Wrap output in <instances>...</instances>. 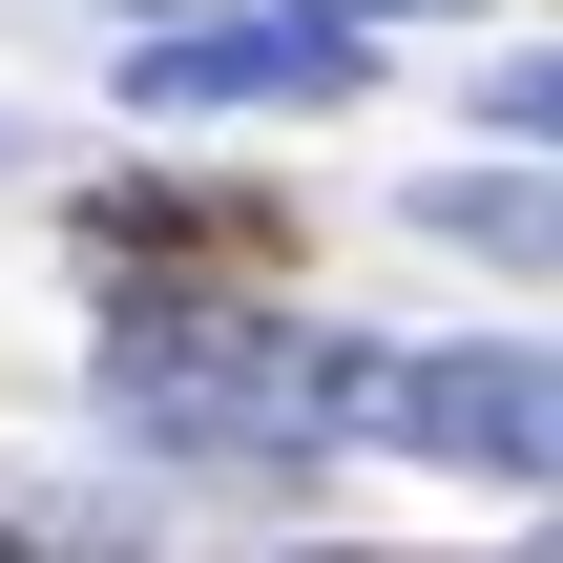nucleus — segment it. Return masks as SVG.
Wrapping results in <instances>:
<instances>
[{
  "instance_id": "1",
  "label": "nucleus",
  "mask_w": 563,
  "mask_h": 563,
  "mask_svg": "<svg viewBox=\"0 0 563 563\" xmlns=\"http://www.w3.org/2000/svg\"><path fill=\"white\" fill-rule=\"evenodd\" d=\"M104 418L167 439V460H251V481H292V460L355 439V334H292V313L188 292V272H167V292L125 272V313H104Z\"/></svg>"
},
{
  "instance_id": "2",
  "label": "nucleus",
  "mask_w": 563,
  "mask_h": 563,
  "mask_svg": "<svg viewBox=\"0 0 563 563\" xmlns=\"http://www.w3.org/2000/svg\"><path fill=\"white\" fill-rule=\"evenodd\" d=\"M355 439H397V460H481V481H563V355H522V334L376 355V334H355Z\"/></svg>"
},
{
  "instance_id": "3",
  "label": "nucleus",
  "mask_w": 563,
  "mask_h": 563,
  "mask_svg": "<svg viewBox=\"0 0 563 563\" xmlns=\"http://www.w3.org/2000/svg\"><path fill=\"white\" fill-rule=\"evenodd\" d=\"M355 63H376V42L313 21V0H251V21H188V0H167V21L125 42V104H146V125H188V104H355Z\"/></svg>"
},
{
  "instance_id": "4",
  "label": "nucleus",
  "mask_w": 563,
  "mask_h": 563,
  "mask_svg": "<svg viewBox=\"0 0 563 563\" xmlns=\"http://www.w3.org/2000/svg\"><path fill=\"white\" fill-rule=\"evenodd\" d=\"M84 251H104V272H272L292 230H272V209H209V188H104Z\"/></svg>"
},
{
  "instance_id": "5",
  "label": "nucleus",
  "mask_w": 563,
  "mask_h": 563,
  "mask_svg": "<svg viewBox=\"0 0 563 563\" xmlns=\"http://www.w3.org/2000/svg\"><path fill=\"white\" fill-rule=\"evenodd\" d=\"M418 230L481 251V272H563V188L543 167H460V188H418Z\"/></svg>"
},
{
  "instance_id": "6",
  "label": "nucleus",
  "mask_w": 563,
  "mask_h": 563,
  "mask_svg": "<svg viewBox=\"0 0 563 563\" xmlns=\"http://www.w3.org/2000/svg\"><path fill=\"white\" fill-rule=\"evenodd\" d=\"M501 146H563V42H543V63H501Z\"/></svg>"
},
{
  "instance_id": "7",
  "label": "nucleus",
  "mask_w": 563,
  "mask_h": 563,
  "mask_svg": "<svg viewBox=\"0 0 563 563\" xmlns=\"http://www.w3.org/2000/svg\"><path fill=\"white\" fill-rule=\"evenodd\" d=\"M313 21H439V0H313Z\"/></svg>"
},
{
  "instance_id": "8",
  "label": "nucleus",
  "mask_w": 563,
  "mask_h": 563,
  "mask_svg": "<svg viewBox=\"0 0 563 563\" xmlns=\"http://www.w3.org/2000/svg\"><path fill=\"white\" fill-rule=\"evenodd\" d=\"M543 563H563V543H543Z\"/></svg>"
}]
</instances>
